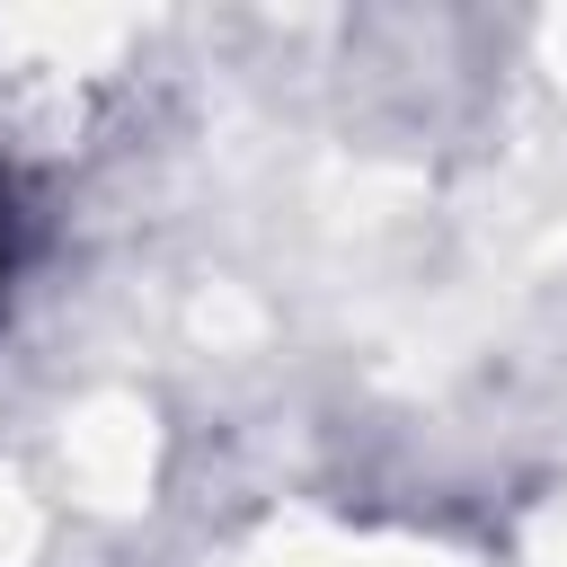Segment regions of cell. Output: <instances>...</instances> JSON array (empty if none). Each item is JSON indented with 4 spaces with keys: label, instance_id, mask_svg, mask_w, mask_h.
<instances>
[{
    "label": "cell",
    "instance_id": "obj_1",
    "mask_svg": "<svg viewBox=\"0 0 567 567\" xmlns=\"http://www.w3.org/2000/svg\"><path fill=\"white\" fill-rule=\"evenodd\" d=\"M0 266H9V213H0Z\"/></svg>",
    "mask_w": 567,
    "mask_h": 567
}]
</instances>
